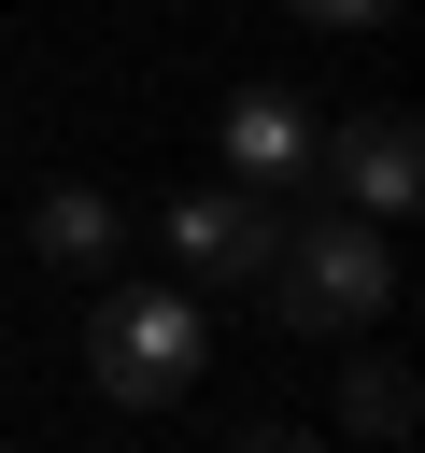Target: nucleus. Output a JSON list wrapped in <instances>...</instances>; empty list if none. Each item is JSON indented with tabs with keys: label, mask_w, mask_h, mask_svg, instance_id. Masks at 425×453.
I'll list each match as a JSON object with an SVG mask.
<instances>
[{
	"label": "nucleus",
	"mask_w": 425,
	"mask_h": 453,
	"mask_svg": "<svg viewBox=\"0 0 425 453\" xmlns=\"http://www.w3.org/2000/svg\"><path fill=\"white\" fill-rule=\"evenodd\" d=\"M255 297H269L298 340H354V326H382V297H397V241H382L368 212H312V226L283 212Z\"/></svg>",
	"instance_id": "1"
},
{
	"label": "nucleus",
	"mask_w": 425,
	"mask_h": 453,
	"mask_svg": "<svg viewBox=\"0 0 425 453\" xmlns=\"http://www.w3.org/2000/svg\"><path fill=\"white\" fill-rule=\"evenodd\" d=\"M198 368H212V311H198V283H113V269H99L85 382H99L113 411H170Z\"/></svg>",
	"instance_id": "2"
},
{
	"label": "nucleus",
	"mask_w": 425,
	"mask_h": 453,
	"mask_svg": "<svg viewBox=\"0 0 425 453\" xmlns=\"http://www.w3.org/2000/svg\"><path fill=\"white\" fill-rule=\"evenodd\" d=\"M312 184H326L340 212L397 226V212L425 198V127H411L397 99H368V113H340V127H312Z\"/></svg>",
	"instance_id": "3"
},
{
	"label": "nucleus",
	"mask_w": 425,
	"mask_h": 453,
	"mask_svg": "<svg viewBox=\"0 0 425 453\" xmlns=\"http://www.w3.org/2000/svg\"><path fill=\"white\" fill-rule=\"evenodd\" d=\"M156 241H170V269H184V283H255V269H269V241H283V198L227 170V184L170 198V212H156Z\"/></svg>",
	"instance_id": "4"
},
{
	"label": "nucleus",
	"mask_w": 425,
	"mask_h": 453,
	"mask_svg": "<svg viewBox=\"0 0 425 453\" xmlns=\"http://www.w3.org/2000/svg\"><path fill=\"white\" fill-rule=\"evenodd\" d=\"M312 127H326V113H312L298 85H227V170H241V184H298V170H312Z\"/></svg>",
	"instance_id": "5"
},
{
	"label": "nucleus",
	"mask_w": 425,
	"mask_h": 453,
	"mask_svg": "<svg viewBox=\"0 0 425 453\" xmlns=\"http://www.w3.org/2000/svg\"><path fill=\"white\" fill-rule=\"evenodd\" d=\"M113 241H128V226H113V198H99V184H42V198H28V255H42V269H71V283H99V269H113Z\"/></svg>",
	"instance_id": "6"
},
{
	"label": "nucleus",
	"mask_w": 425,
	"mask_h": 453,
	"mask_svg": "<svg viewBox=\"0 0 425 453\" xmlns=\"http://www.w3.org/2000/svg\"><path fill=\"white\" fill-rule=\"evenodd\" d=\"M340 425H354V439H411V368H382V354H368V368L340 382Z\"/></svg>",
	"instance_id": "7"
},
{
	"label": "nucleus",
	"mask_w": 425,
	"mask_h": 453,
	"mask_svg": "<svg viewBox=\"0 0 425 453\" xmlns=\"http://www.w3.org/2000/svg\"><path fill=\"white\" fill-rule=\"evenodd\" d=\"M269 14H298V28H382L397 0H269Z\"/></svg>",
	"instance_id": "8"
}]
</instances>
